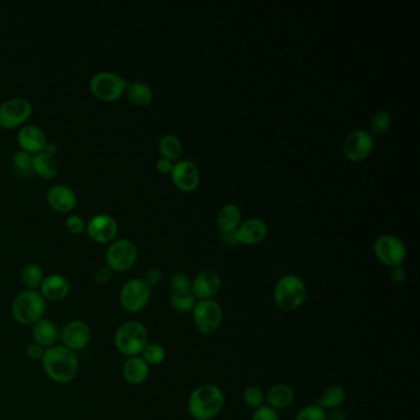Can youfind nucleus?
Segmentation results:
<instances>
[{
  "label": "nucleus",
  "instance_id": "1",
  "mask_svg": "<svg viewBox=\"0 0 420 420\" xmlns=\"http://www.w3.org/2000/svg\"><path fill=\"white\" fill-rule=\"evenodd\" d=\"M41 362L49 380L59 385L71 383L79 372L77 353L64 345H54L46 349Z\"/></svg>",
  "mask_w": 420,
  "mask_h": 420
},
{
  "label": "nucleus",
  "instance_id": "2",
  "mask_svg": "<svg viewBox=\"0 0 420 420\" xmlns=\"http://www.w3.org/2000/svg\"><path fill=\"white\" fill-rule=\"evenodd\" d=\"M224 395L220 387L205 383L188 396V411L195 420H212L223 411Z\"/></svg>",
  "mask_w": 420,
  "mask_h": 420
},
{
  "label": "nucleus",
  "instance_id": "3",
  "mask_svg": "<svg viewBox=\"0 0 420 420\" xmlns=\"http://www.w3.org/2000/svg\"><path fill=\"white\" fill-rule=\"evenodd\" d=\"M307 286L300 276L287 274L280 277L274 287V302L284 312L300 308L307 299Z\"/></svg>",
  "mask_w": 420,
  "mask_h": 420
},
{
  "label": "nucleus",
  "instance_id": "4",
  "mask_svg": "<svg viewBox=\"0 0 420 420\" xmlns=\"http://www.w3.org/2000/svg\"><path fill=\"white\" fill-rule=\"evenodd\" d=\"M148 342V330L138 320H128L121 324L114 335V344L119 353L127 358L138 356Z\"/></svg>",
  "mask_w": 420,
  "mask_h": 420
},
{
  "label": "nucleus",
  "instance_id": "5",
  "mask_svg": "<svg viewBox=\"0 0 420 420\" xmlns=\"http://www.w3.org/2000/svg\"><path fill=\"white\" fill-rule=\"evenodd\" d=\"M47 302L39 290H24L15 297L11 304V314L23 325H32L44 318Z\"/></svg>",
  "mask_w": 420,
  "mask_h": 420
},
{
  "label": "nucleus",
  "instance_id": "6",
  "mask_svg": "<svg viewBox=\"0 0 420 420\" xmlns=\"http://www.w3.org/2000/svg\"><path fill=\"white\" fill-rule=\"evenodd\" d=\"M152 296V289L145 281L133 277L126 281L120 291V304L127 313H140L148 306Z\"/></svg>",
  "mask_w": 420,
  "mask_h": 420
},
{
  "label": "nucleus",
  "instance_id": "7",
  "mask_svg": "<svg viewBox=\"0 0 420 420\" xmlns=\"http://www.w3.org/2000/svg\"><path fill=\"white\" fill-rule=\"evenodd\" d=\"M193 324L198 332L211 335L217 332L223 322L222 306L216 300L198 301L193 312Z\"/></svg>",
  "mask_w": 420,
  "mask_h": 420
},
{
  "label": "nucleus",
  "instance_id": "8",
  "mask_svg": "<svg viewBox=\"0 0 420 420\" xmlns=\"http://www.w3.org/2000/svg\"><path fill=\"white\" fill-rule=\"evenodd\" d=\"M128 83L120 74L110 71H102L90 79V90L95 97L104 102H116L126 92Z\"/></svg>",
  "mask_w": 420,
  "mask_h": 420
},
{
  "label": "nucleus",
  "instance_id": "9",
  "mask_svg": "<svg viewBox=\"0 0 420 420\" xmlns=\"http://www.w3.org/2000/svg\"><path fill=\"white\" fill-rule=\"evenodd\" d=\"M373 253L377 260L388 268L400 266L407 258V246L395 234H382L373 243Z\"/></svg>",
  "mask_w": 420,
  "mask_h": 420
},
{
  "label": "nucleus",
  "instance_id": "10",
  "mask_svg": "<svg viewBox=\"0 0 420 420\" xmlns=\"http://www.w3.org/2000/svg\"><path fill=\"white\" fill-rule=\"evenodd\" d=\"M137 258L138 248L136 246L135 241L127 238H120L107 248L105 260L107 266L112 271L125 272L135 265Z\"/></svg>",
  "mask_w": 420,
  "mask_h": 420
},
{
  "label": "nucleus",
  "instance_id": "11",
  "mask_svg": "<svg viewBox=\"0 0 420 420\" xmlns=\"http://www.w3.org/2000/svg\"><path fill=\"white\" fill-rule=\"evenodd\" d=\"M373 137L366 130H354L344 140L343 152L347 160L353 163L366 160L373 150Z\"/></svg>",
  "mask_w": 420,
  "mask_h": 420
},
{
  "label": "nucleus",
  "instance_id": "12",
  "mask_svg": "<svg viewBox=\"0 0 420 420\" xmlns=\"http://www.w3.org/2000/svg\"><path fill=\"white\" fill-rule=\"evenodd\" d=\"M32 114V105L25 97H11L0 105V127L14 128Z\"/></svg>",
  "mask_w": 420,
  "mask_h": 420
},
{
  "label": "nucleus",
  "instance_id": "13",
  "mask_svg": "<svg viewBox=\"0 0 420 420\" xmlns=\"http://www.w3.org/2000/svg\"><path fill=\"white\" fill-rule=\"evenodd\" d=\"M62 345L74 353L87 348L92 340V328L83 319H73L63 327L61 332Z\"/></svg>",
  "mask_w": 420,
  "mask_h": 420
},
{
  "label": "nucleus",
  "instance_id": "14",
  "mask_svg": "<svg viewBox=\"0 0 420 420\" xmlns=\"http://www.w3.org/2000/svg\"><path fill=\"white\" fill-rule=\"evenodd\" d=\"M170 175L175 186L183 193H193L200 184V170L190 160L175 162Z\"/></svg>",
  "mask_w": 420,
  "mask_h": 420
},
{
  "label": "nucleus",
  "instance_id": "15",
  "mask_svg": "<svg viewBox=\"0 0 420 420\" xmlns=\"http://www.w3.org/2000/svg\"><path fill=\"white\" fill-rule=\"evenodd\" d=\"M85 229H87L88 236L92 241L97 243H107L116 237L119 224L112 215L97 213L90 218Z\"/></svg>",
  "mask_w": 420,
  "mask_h": 420
},
{
  "label": "nucleus",
  "instance_id": "16",
  "mask_svg": "<svg viewBox=\"0 0 420 420\" xmlns=\"http://www.w3.org/2000/svg\"><path fill=\"white\" fill-rule=\"evenodd\" d=\"M222 287V277L213 270H203L191 284V294L198 301L212 300Z\"/></svg>",
  "mask_w": 420,
  "mask_h": 420
},
{
  "label": "nucleus",
  "instance_id": "17",
  "mask_svg": "<svg viewBox=\"0 0 420 420\" xmlns=\"http://www.w3.org/2000/svg\"><path fill=\"white\" fill-rule=\"evenodd\" d=\"M268 236V226L260 218H248L241 223L236 231L238 244L256 246L265 239Z\"/></svg>",
  "mask_w": 420,
  "mask_h": 420
},
{
  "label": "nucleus",
  "instance_id": "18",
  "mask_svg": "<svg viewBox=\"0 0 420 420\" xmlns=\"http://www.w3.org/2000/svg\"><path fill=\"white\" fill-rule=\"evenodd\" d=\"M40 294L46 302H61L66 300L71 292V284L66 276L61 274H51L44 276L42 284L40 286Z\"/></svg>",
  "mask_w": 420,
  "mask_h": 420
},
{
  "label": "nucleus",
  "instance_id": "19",
  "mask_svg": "<svg viewBox=\"0 0 420 420\" xmlns=\"http://www.w3.org/2000/svg\"><path fill=\"white\" fill-rule=\"evenodd\" d=\"M49 206L59 212H71L77 205V195L72 188L64 184H56L47 190Z\"/></svg>",
  "mask_w": 420,
  "mask_h": 420
},
{
  "label": "nucleus",
  "instance_id": "20",
  "mask_svg": "<svg viewBox=\"0 0 420 420\" xmlns=\"http://www.w3.org/2000/svg\"><path fill=\"white\" fill-rule=\"evenodd\" d=\"M18 142L21 150H26L31 155H37L44 150V145L47 143V137L39 126L26 125L18 132Z\"/></svg>",
  "mask_w": 420,
  "mask_h": 420
},
{
  "label": "nucleus",
  "instance_id": "21",
  "mask_svg": "<svg viewBox=\"0 0 420 420\" xmlns=\"http://www.w3.org/2000/svg\"><path fill=\"white\" fill-rule=\"evenodd\" d=\"M150 365L138 356L127 358L122 365V376L127 383L138 386L145 383L150 377Z\"/></svg>",
  "mask_w": 420,
  "mask_h": 420
},
{
  "label": "nucleus",
  "instance_id": "22",
  "mask_svg": "<svg viewBox=\"0 0 420 420\" xmlns=\"http://www.w3.org/2000/svg\"><path fill=\"white\" fill-rule=\"evenodd\" d=\"M294 400L295 391L290 385L286 383H276L265 393L266 404L277 412L289 408L294 403Z\"/></svg>",
  "mask_w": 420,
  "mask_h": 420
},
{
  "label": "nucleus",
  "instance_id": "23",
  "mask_svg": "<svg viewBox=\"0 0 420 420\" xmlns=\"http://www.w3.org/2000/svg\"><path fill=\"white\" fill-rule=\"evenodd\" d=\"M32 339L36 344L41 345L42 348H51L56 345V342L59 339V329L56 324L47 318H42L37 320L36 323L32 324Z\"/></svg>",
  "mask_w": 420,
  "mask_h": 420
},
{
  "label": "nucleus",
  "instance_id": "24",
  "mask_svg": "<svg viewBox=\"0 0 420 420\" xmlns=\"http://www.w3.org/2000/svg\"><path fill=\"white\" fill-rule=\"evenodd\" d=\"M241 223V212L237 205H224L217 215V228L221 234L234 233Z\"/></svg>",
  "mask_w": 420,
  "mask_h": 420
},
{
  "label": "nucleus",
  "instance_id": "25",
  "mask_svg": "<svg viewBox=\"0 0 420 420\" xmlns=\"http://www.w3.org/2000/svg\"><path fill=\"white\" fill-rule=\"evenodd\" d=\"M345 400H347V392L343 387L339 386V385H332L324 391L323 395L319 397L318 401L316 402L314 404L320 407L325 412H329L342 408V406L345 403Z\"/></svg>",
  "mask_w": 420,
  "mask_h": 420
},
{
  "label": "nucleus",
  "instance_id": "26",
  "mask_svg": "<svg viewBox=\"0 0 420 420\" xmlns=\"http://www.w3.org/2000/svg\"><path fill=\"white\" fill-rule=\"evenodd\" d=\"M59 162L54 155H47L46 152H40L32 158V170L40 176L46 179H52L59 173Z\"/></svg>",
  "mask_w": 420,
  "mask_h": 420
},
{
  "label": "nucleus",
  "instance_id": "27",
  "mask_svg": "<svg viewBox=\"0 0 420 420\" xmlns=\"http://www.w3.org/2000/svg\"><path fill=\"white\" fill-rule=\"evenodd\" d=\"M126 92L130 102H133L137 107H148L155 97L153 90L150 89V85L142 82L131 83L127 85Z\"/></svg>",
  "mask_w": 420,
  "mask_h": 420
},
{
  "label": "nucleus",
  "instance_id": "28",
  "mask_svg": "<svg viewBox=\"0 0 420 420\" xmlns=\"http://www.w3.org/2000/svg\"><path fill=\"white\" fill-rule=\"evenodd\" d=\"M158 150L162 158L169 160L170 162H178L183 155V143L178 136L165 135L160 137Z\"/></svg>",
  "mask_w": 420,
  "mask_h": 420
},
{
  "label": "nucleus",
  "instance_id": "29",
  "mask_svg": "<svg viewBox=\"0 0 420 420\" xmlns=\"http://www.w3.org/2000/svg\"><path fill=\"white\" fill-rule=\"evenodd\" d=\"M44 279L42 268L35 263L26 264L20 274V280L25 286V290H39Z\"/></svg>",
  "mask_w": 420,
  "mask_h": 420
},
{
  "label": "nucleus",
  "instance_id": "30",
  "mask_svg": "<svg viewBox=\"0 0 420 420\" xmlns=\"http://www.w3.org/2000/svg\"><path fill=\"white\" fill-rule=\"evenodd\" d=\"M140 358L143 359L150 366H157L164 362L167 352L162 344L148 343L140 353Z\"/></svg>",
  "mask_w": 420,
  "mask_h": 420
},
{
  "label": "nucleus",
  "instance_id": "31",
  "mask_svg": "<svg viewBox=\"0 0 420 420\" xmlns=\"http://www.w3.org/2000/svg\"><path fill=\"white\" fill-rule=\"evenodd\" d=\"M198 300L193 297V294H170L169 304L172 308L179 313H190L193 312V307Z\"/></svg>",
  "mask_w": 420,
  "mask_h": 420
},
{
  "label": "nucleus",
  "instance_id": "32",
  "mask_svg": "<svg viewBox=\"0 0 420 420\" xmlns=\"http://www.w3.org/2000/svg\"><path fill=\"white\" fill-rule=\"evenodd\" d=\"M241 398H243L244 404L251 409H258L259 407L264 406V403H265V393L263 392L260 387L256 386V385L246 387Z\"/></svg>",
  "mask_w": 420,
  "mask_h": 420
},
{
  "label": "nucleus",
  "instance_id": "33",
  "mask_svg": "<svg viewBox=\"0 0 420 420\" xmlns=\"http://www.w3.org/2000/svg\"><path fill=\"white\" fill-rule=\"evenodd\" d=\"M392 125V116L386 112H378L371 117L370 127L372 135L381 136L390 130Z\"/></svg>",
  "mask_w": 420,
  "mask_h": 420
},
{
  "label": "nucleus",
  "instance_id": "34",
  "mask_svg": "<svg viewBox=\"0 0 420 420\" xmlns=\"http://www.w3.org/2000/svg\"><path fill=\"white\" fill-rule=\"evenodd\" d=\"M193 280L184 272H175L170 276L169 285L172 294H190Z\"/></svg>",
  "mask_w": 420,
  "mask_h": 420
},
{
  "label": "nucleus",
  "instance_id": "35",
  "mask_svg": "<svg viewBox=\"0 0 420 420\" xmlns=\"http://www.w3.org/2000/svg\"><path fill=\"white\" fill-rule=\"evenodd\" d=\"M295 420H327V412L317 404H311L297 412Z\"/></svg>",
  "mask_w": 420,
  "mask_h": 420
},
{
  "label": "nucleus",
  "instance_id": "36",
  "mask_svg": "<svg viewBox=\"0 0 420 420\" xmlns=\"http://www.w3.org/2000/svg\"><path fill=\"white\" fill-rule=\"evenodd\" d=\"M32 158H34V155L31 153L24 150H20L13 157V162H14L16 169L24 174H28L30 172H32Z\"/></svg>",
  "mask_w": 420,
  "mask_h": 420
},
{
  "label": "nucleus",
  "instance_id": "37",
  "mask_svg": "<svg viewBox=\"0 0 420 420\" xmlns=\"http://www.w3.org/2000/svg\"><path fill=\"white\" fill-rule=\"evenodd\" d=\"M251 420H280V416H279V412L275 411L274 408L264 404L259 407L258 409H254Z\"/></svg>",
  "mask_w": 420,
  "mask_h": 420
},
{
  "label": "nucleus",
  "instance_id": "38",
  "mask_svg": "<svg viewBox=\"0 0 420 420\" xmlns=\"http://www.w3.org/2000/svg\"><path fill=\"white\" fill-rule=\"evenodd\" d=\"M66 227H67L69 232L74 233V234H79V233L85 231L87 224H85L84 220H83L80 216H78V215H71V216H68L67 220H66Z\"/></svg>",
  "mask_w": 420,
  "mask_h": 420
},
{
  "label": "nucleus",
  "instance_id": "39",
  "mask_svg": "<svg viewBox=\"0 0 420 420\" xmlns=\"http://www.w3.org/2000/svg\"><path fill=\"white\" fill-rule=\"evenodd\" d=\"M142 280L145 281V284L152 289L155 286L160 285V282H162V280H163V272H162L160 268H150V269L145 270Z\"/></svg>",
  "mask_w": 420,
  "mask_h": 420
},
{
  "label": "nucleus",
  "instance_id": "40",
  "mask_svg": "<svg viewBox=\"0 0 420 420\" xmlns=\"http://www.w3.org/2000/svg\"><path fill=\"white\" fill-rule=\"evenodd\" d=\"M92 279H94L95 284H97V285H107V284H109L112 281V270L109 266H100L94 272Z\"/></svg>",
  "mask_w": 420,
  "mask_h": 420
},
{
  "label": "nucleus",
  "instance_id": "41",
  "mask_svg": "<svg viewBox=\"0 0 420 420\" xmlns=\"http://www.w3.org/2000/svg\"><path fill=\"white\" fill-rule=\"evenodd\" d=\"M44 350H46V349L42 348L41 345L32 342V343H29L26 345L25 353H26V356H28L30 360H32V361H41L42 358H44Z\"/></svg>",
  "mask_w": 420,
  "mask_h": 420
},
{
  "label": "nucleus",
  "instance_id": "42",
  "mask_svg": "<svg viewBox=\"0 0 420 420\" xmlns=\"http://www.w3.org/2000/svg\"><path fill=\"white\" fill-rule=\"evenodd\" d=\"M391 279L396 284H403L407 279L406 270L403 266H395L391 268Z\"/></svg>",
  "mask_w": 420,
  "mask_h": 420
},
{
  "label": "nucleus",
  "instance_id": "43",
  "mask_svg": "<svg viewBox=\"0 0 420 420\" xmlns=\"http://www.w3.org/2000/svg\"><path fill=\"white\" fill-rule=\"evenodd\" d=\"M173 165H174L173 162L165 160V158H160V160H157V169L160 170V173H163V174H170L172 169H173Z\"/></svg>",
  "mask_w": 420,
  "mask_h": 420
},
{
  "label": "nucleus",
  "instance_id": "44",
  "mask_svg": "<svg viewBox=\"0 0 420 420\" xmlns=\"http://www.w3.org/2000/svg\"><path fill=\"white\" fill-rule=\"evenodd\" d=\"M348 414L343 409H333V411L327 412V420H347Z\"/></svg>",
  "mask_w": 420,
  "mask_h": 420
},
{
  "label": "nucleus",
  "instance_id": "45",
  "mask_svg": "<svg viewBox=\"0 0 420 420\" xmlns=\"http://www.w3.org/2000/svg\"><path fill=\"white\" fill-rule=\"evenodd\" d=\"M221 237H222V241L228 246H237L238 241L237 237H236V232L234 233H228V234H221Z\"/></svg>",
  "mask_w": 420,
  "mask_h": 420
},
{
  "label": "nucleus",
  "instance_id": "46",
  "mask_svg": "<svg viewBox=\"0 0 420 420\" xmlns=\"http://www.w3.org/2000/svg\"><path fill=\"white\" fill-rule=\"evenodd\" d=\"M42 152H46L47 155H54H54L59 152V148H57V145L54 142H47Z\"/></svg>",
  "mask_w": 420,
  "mask_h": 420
}]
</instances>
